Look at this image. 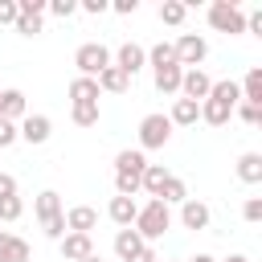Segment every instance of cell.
Here are the masks:
<instances>
[{
	"label": "cell",
	"mask_w": 262,
	"mask_h": 262,
	"mask_svg": "<svg viewBox=\"0 0 262 262\" xmlns=\"http://www.w3.org/2000/svg\"><path fill=\"white\" fill-rule=\"evenodd\" d=\"M242 217L254 225V221H262V196H250L246 205H242Z\"/></svg>",
	"instance_id": "cell-35"
},
{
	"label": "cell",
	"mask_w": 262,
	"mask_h": 262,
	"mask_svg": "<svg viewBox=\"0 0 262 262\" xmlns=\"http://www.w3.org/2000/svg\"><path fill=\"white\" fill-rule=\"evenodd\" d=\"M233 111H237V119H242V123H250V127H258V123H262V106H250V102H237Z\"/></svg>",
	"instance_id": "cell-34"
},
{
	"label": "cell",
	"mask_w": 262,
	"mask_h": 262,
	"mask_svg": "<svg viewBox=\"0 0 262 262\" xmlns=\"http://www.w3.org/2000/svg\"><path fill=\"white\" fill-rule=\"evenodd\" d=\"M160 201H164V205H184V201H188V184H184L180 176H168V184H164Z\"/></svg>",
	"instance_id": "cell-27"
},
{
	"label": "cell",
	"mask_w": 262,
	"mask_h": 262,
	"mask_svg": "<svg viewBox=\"0 0 262 262\" xmlns=\"http://www.w3.org/2000/svg\"><path fill=\"white\" fill-rule=\"evenodd\" d=\"M143 168H147V156H143L139 147H135V151L127 147V151H119V156H115V176L139 180V176H143Z\"/></svg>",
	"instance_id": "cell-10"
},
{
	"label": "cell",
	"mask_w": 262,
	"mask_h": 262,
	"mask_svg": "<svg viewBox=\"0 0 262 262\" xmlns=\"http://www.w3.org/2000/svg\"><path fill=\"white\" fill-rule=\"evenodd\" d=\"M45 12H53L57 20H66V16H74V12H78V0H49V4H45Z\"/></svg>",
	"instance_id": "cell-33"
},
{
	"label": "cell",
	"mask_w": 262,
	"mask_h": 262,
	"mask_svg": "<svg viewBox=\"0 0 262 262\" xmlns=\"http://www.w3.org/2000/svg\"><path fill=\"white\" fill-rule=\"evenodd\" d=\"M147 246L156 242V237H164L168 229H172V209L164 205V201H147V205H139V213H135V225H131Z\"/></svg>",
	"instance_id": "cell-1"
},
{
	"label": "cell",
	"mask_w": 262,
	"mask_h": 262,
	"mask_svg": "<svg viewBox=\"0 0 262 262\" xmlns=\"http://www.w3.org/2000/svg\"><path fill=\"white\" fill-rule=\"evenodd\" d=\"M143 246H147V242H143V237H139V233H135L131 225L115 233V254H119V262H131V258H135V254H139Z\"/></svg>",
	"instance_id": "cell-21"
},
{
	"label": "cell",
	"mask_w": 262,
	"mask_h": 262,
	"mask_svg": "<svg viewBox=\"0 0 262 262\" xmlns=\"http://www.w3.org/2000/svg\"><path fill=\"white\" fill-rule=\"evenodd\" d=\"M78 8H82V12H90V16H102V12L111 8V4H106V0H82Z\"/></svg>",
	"instance_id": "cell-38"
},
{
	"label": "cell",
	"mask_w": 262,
	"mask_h": 262,
	"mask_svg": "<svg viewBox=\"0 0 262 262\" xmlns=\"http://www.w3.org/2000/svg\"><path fill=\"white\" fill-rule=\"evenodd\" d=\"M20 37H37L41 33V16H25V12H16V25H12Z\"/></svg>",
	"instance_id": "cell-32"
},
{
	"label": "cell",
	"mask_w": 262,
	"mask_h": 262,
	"mask_svg": "<svg viewBox=\"0 0 262 262\" xmlns=\"http://www.w3.org/2000/svg\"><path fill=\"white\" fill-rule=\"evenodd\" d=\"M0 25H16V0H0Z\"/></svg>",
	"instance_id": "cell-37"
},
{
	"label": "cell",
	"mask_w": 262,
	"mask_h": 262,
	"mask_svg": "<svg viewBox=\"0 0 262 262\" xmlns=\"http://www.w3.org/2000/svg\"><path fill=\"white\" fill-rule=\"evenodd\" d=\"M98 98H102V90H98L94 78H74L70 82V106H90Z\"/></svg>",
	"instance_id": "cell-17"
},
{
	"label": "cell",
	"mask_w": 262,
	"mask_h": 262,
	"mask_svg": "<svg viewBox=\"0 0 262 262\" xmlns=\"http://www.w3.org/2000/svg\"><path fill=\"white\" fill-rule=\"evenodd\" d=\"M82 262H102V254H90V258H82Z\"/></svg>",
	"instance_id": "cell-44"
},
{
	"label": "cell",
	"mask_w": 262,
	"mask_h": 262,
	"mask_svg": "<svg viewBox=\"0 0 262 262\" xmlns=\"http://www.w3.org/2000/svg\"><path fill=\"white\" fill-rule=\"evenodd\" d=\"M168 176H172V172H168L164 164H147V168H143V176H139V188H143L151 201H160V192H164Z\"/></svg>",
	"instance_id": "cell-18"
},
{
	"label": "cell",
	"mask_w": 262,
	"mask_h": 262,
	"mask_svg": "<svg viewBox=\"0 0 262 262\" xmlns=\"http://www.w3.org/2000/svg\"><path fill=\"white\" fill-rule=\"evenodd\" d=\"M188 262H217V258H213V254H192Z\"/></svg>",
	"instance_id": "cell-42"
},
{
	"label": "cell",
	"mask_w": 262,
	"mask_h": 262,
	"mask_svg": "<svg viewBox=\"0 0 262 262\" xmlns=\"http://www.w3.org/2000/svg\"><path fill=\"white\" fill-rule=\"evenodd\" d=\"M172 49H176L180 70H201V61L209 57V41H205V37H196V33L176 37V41H172Z\"/></svg>",
	"instance_id": "cell-5"
},
{
	"label": "cell",
	"mask_w": 262,
	"mask_h": 262,
	"mask_svg": "<svg viewBox=\"0 0 262 262\" xmlns=\"http://www.w3.org/2000/svg\"><path fill=\"white\" fill-rule=\"evenodd\" d=\"M209 25H213L217 33L237 37V33H246V12H242L233 0H213V4H209Z\"/></svg>",
	"instance_id": "cell-2"
},
{
	"label": "cell",
	"mask_w": 262,
	"mask_h": 262,
	"mask_svg": "<svg viewBox=\"0 0 262 262\" xmlns=\"http://www.w3.org/2000/svg\"><path fill=\"white\" fill-rule=\"evenodd\" d=\"M184 16H188V4H180V0H164V4H160V20H164V25L176 29V25H184Z\"/></svg>",
	"instance_id": "cell-28"
},
{
	"label": "cell",
	"mask_w": 262,
	"mask_h": 262,
	"mask_svg": "<svg viewBox=\"0 0 262 262\" xmlns=\"http://www.w3.org/2000/svg\"><path fill=\"white\" fill-rule=\"evenodd\" d=\"M70 119H74L78 127H98V102H90V106H70Z\"/></svg>",
	"instance_id": "cell-30"
},
{
	"label": "cell",
	"mask_w": 262,
	"mask_h": 262,
	"mask_svg": "<svg viewBox=\"0 0 262 262\" xmlns=\"http://www.w3.org/2000/svg\"><path fill=\"white\" fill-rule=\"evenodd\" d=\"M16 135H20L25 143H45V139L53 135V123H49V115H25V119L16 123Z\"/></svg>",
	"instance_id": "cell-8"
},
{
	"label": "cell",
	"mask_w": 262,
	"mask_h": 262,
	"mask_svg": "<svg viewBox=\"0 0 262 262\" xmlns=\"http://www.w3.org/2000/svg\"><path fill=\"white\" fill-rule=\"evenodd\" d=\"M29 115V102H25V90H16V86H8V90H0V119H8V123H20Z\"/></svg>",
	"instance_id": "cell-9"
},
{
	"label": "cell",
	"mask_w": 262,
	"mask_h": 262,
	"mask_svg": "<svg viewBox=\"0 0 262 262\" xmlns=\"http://www.w3.org/2000/svg\"><path fill=\"white\" fill-rule=\"evenodd\" d=\"M135 213H139V205H135V196H111V205H106V217L119 225V229H127V225H135Z\"/></svg>",
	"instance_id": "cell-14"
},
{
	"label": "cell",
	"mask_w": 262,
	"mask_h": 262,
	"mask_svg": "<svg viewBox=\"0 0 262 262\" xmlns=\"http://www.w3.org/2000/svg\"><path fill=\"white\" fill-rule=\"evenodd\" d=\"M225 262H250V258H246V254H229Z\"/></svg>",
	"instance_id": "cell-43"
},
{
	"label": "cell",
	"mask_w": 262,
	"mask_h": 262,
	"mask_svg": "<svg viewBox=\"0 0 262 262\" xmlns=\"http://www.w3.org/2000/svg\"><path fill=\"white\" fill-rule=\"evenodd\" d=\"M237 90H242V102H250V106H262V70L254 66V70L242 78V86H237Z\"/></svg>",
	"instance_id": "cell-25"
},
{
	"label": "cell",
	"mask_w": 262,
	"mask_h": 262,
	"mask_svg": "<svg viewBox=\"0 0 262 262\" xmlns=\"http://www.w3.org/2000/svg\"><path fill=\"white\" fill-rule=\"evenodd\" d=\"M98 225V213L90 209V205H74V209H66V233H90Z\"/></svg>",
	"instance_id": "cell-16"
},
{
	"label": "cell",
	"mask_w": 262,
	"mask_h": 262,
	"mask_svg": "<svg viewBox=\"0 0 262 262\" xmlns=\"http://www.w3.org/2000/svg\"><path fill=\"white\" fill-rule=\"evenodd\" d=\"M164 61H176L172 41H160V45H151V49H147V66H164ZM176 66H180V61H176Z\"/></svg>",
	"instance_id": "cell-29"
},
{
	"label": "cell",
	"mask_w": 262,
	"mask_h": 262,
	"mask_svg": "<svg viewBox=\"0 0 262 262\" xmlns=\"http://www.w3.org/2000/svg\"><path fill=\"white\" fill-rule=\"evenodd\" d=\"M209 217H213V213H209L205 201H192V196H188V201L180 205V225H184V229H209Z\"/></svg>",
	"instance_id": "cell-15"
},
{
	"label": "cell",
	"mask_w": 262,
	"mask_h": 262,
	"mask_svg": "<svg viewBox=\"0 0 262 262\" xmlns=\"http://www.w3.org/2000/svg\"><path fill=\"white\" fill-rule=\"evenodd\" d=\"M25 213V201L20 196H0V221H16Z\"/></svg>",
	"instance_id": "cell-31"
},
{
	"label": "cell",
	"mask_w": 262,
	"mask_h": 262,
	"mask_svg": "<svg viewBox=\"0 0 262 262\" xmlns=\"http://www.w3.org/2000/svg\"><path fill=\"white\" fill-rule=\"evenodd\" d=\"M151 74H156V90H160V94H180V78H184V70H180L176 61L151 66Z\"/></svg>",
	"instance_id": "cell-13"
},
{
	"label": "cell",
	"mask_w": 262,
	"mask_h": 262,
	"mask_svg": "<svg viewBox=\"0 0 262 262\" xmlns=\"http://www.w3.org/2000/svg\"><path fill=\"white\" fill-rule=\"evenodd\" d=\"M74 66H78V78H98V74L111 66V49H106L102 41H86V45H78Z\"/></svg>",
	"instance_id": "cell-3"
},
{
	"label": "cell",
	"mask_w": 262,
	"mask_h": 262,
	"mask_svg": "<svg viewBox=\"0 0 262 262\" xmlns=\"http://www.w3.org/2000/svg\"><path fill=\"white\" fill-rule=\"evenodd\" d=\"M16 139H20V135H16V123H8V119H0V151H4V147H12Z\"/></svg>",
	"instance_id": "cell-36"
},
{
	"label": "cell",
	"mask_w": 262,
	"mask_h": 262,
	"mask_svg": "<svg viewBox=\"0 0 262 262\" xmlns=\"http://www.w3.org/2000/svg\"><path fill=\"white\" fill-rule=\"evenodd\" d=\"M111 66H115V70H123L127 78H135V74L147 66V49H143V45H135V41H123V45L111 53Z\"/></svg>",
	"instance_id": "cell-6"
},
{
	"label": "cell",
	"mask_w": 262,
	"mask_h": 262,
	"mask_svg": "<svg viewBox=\"0 0 262 262\" xmlns=\"http://www.w3.org/2000/svg\"><path fill=\"white\" fill-rule=\"evenodd\" d=\"M168 139H172V123H168V115L151 111V115L139 119V151H156V147H164Z\"/></svg>",
	"instance_id": "cell-4"
},
{
	"label": "cell",
	"mask_w": 262,
	"mask_h": 262,
	"mask_svg": "<svg viewBox=\"0 0 262 262\" xmlns=\"http://www.w3.org/2000/svg\"><path fill=\"white\" fill-rule=\"evenodd\" d=\"M57 246H61V258H66V262H82V258H90V254H94L90 233H66Z\"/></svg>",
	"instance_id": "cell-11"
},
{
	"label": "cell",
	"mask_w": 262,
	"mask_h": 262,
	"mask_svg": "<svg viewBox=\"0 0 262 262\" xmlns=\"http://www.w3.org/2000/svg\"><path fill=\"white\" fill-rule=\"evenodd\" d=\"M131 262H160V258H156V250H151V246H143V250H139Z\"/></svg>",
	"instance_id": "cell-41"
},
{
	"label": "cell",
	"mask_w": 262,
	"mask_h": 262,
	"mask_svg": "<svg viewBox=\"0 0 262 262\" xmlns=\"http://www.w3.org/2000/svg\"><path fill=\"white\" fill-rule=\"evenodd\" d=\"M111 8H115V12H119V16H131V12H135V8H139V0H115V4H111Z\"/></svg>",
	"instance_id": "cell-40"
},
{
	"label": "cell",
	"mask_w": 262,
	"mask_h": 262,
	"mask_svg": "<svg viewBox=\"0 0 262 262\" xmlns=\"http://www.w3.org/2000/svg\"><path fill=\"white\" fill-rule=\"evenodd\" d=\"M196 119H201V102H192V98H176L172 111H168V123L172 127H192Z\"/></svg>",
	"instance_id": "cell-19"
},
{
	"label": "cell",
	"mask_w": 262,
	"mask_h": 262,
	"mask_svg": "<svg viewBox=\"0 0 262 262\" xmlns=\"http://www.w3.org/2000/svg\"><path fill=\"white\" fill-rule=\"evenodd\" d=\"M94 82H98V90H106V94H123V90L131 86V78H127L123 70H115V66H106V70H102Z\"/></svg>",
	"instance_id": "cell-24"
},
{
	"label": "cell",
	"mask_w": 262,
	"mask_h": 262,
	"mask_svg": "<svg viewBox=\"0 0 262 262\" xmlns=\"http://www.w3.org/2000/svg\"><path fill=\"white\" fill-rule=\"evenodd\" d=\"M0 196H16V176L0 172Z\"/></svg>",
	"instance_id": "cell-39"
},
{
	"label": "cell",
	"mask_w": 262,
	"mask_h": 262,
	"mask_svg": "<svg viewBox=\"0 0 262 262\" xmlns=\"http://www.w3.org/2000/svg\"><path fill=\"white\" fill-rule=\"evenodd\" d=\"M29 258H33L29 242L16 237V233H8V229H0V262H29Z\"/></svg>",
	"instance_id": "cell-12"
},
{
	"label": "cell",
	"mask_w": 262,
	"mask_h": 262,
	"mask_svg": "<svg viewBox=\"0 0 262 262\" xmlns=\"http://www.w3.org/2000/svg\"><path fill=\"white\" fill-rule=\"evenodd\" d=\"M209 98H217V102H225V106H237L242 102V90H237V82H213V90H209Z\"/></svg>",
	"instance_id": "cell-26"
},
{
	"label": "cell",
	"mask_w": 262,
	"mask_h": 262,
	"mask_svg": "<svg viewBox=\"0 0 262 262\" xmlns=\"http://www.w3.org/2000/svg\"><path fill=\"white\" fill-rule=\"evenodd\" d=\"M237 180L262 184V156H258V151H242V156H237Z\"/></svg>",
	"instance_id": "cell-22"
},
{
	"label": "cell",
	"mask_w": 262,
	"mask_h": 262,
	"mask_svg": "<svg viewBox=\"0 0 262 262\" xmlns=\"http://www.w3.org/2000/svg\"><path fill=\"white\" fill-rule=\"evenodd\" d=\"M209 90H213V78H209L205 70H184V78H180V98L205 102V98H209Z\"/></svg>",
	"instance_id": "cell-7"
},
{
	"label": "cell",
	"mask_w": 262,
	"mask_h": 262,
	"mask_svg": "<svg viewBox=\"0 0 262 262\" xmlns=\"http://www.w3.org/2000/svg\"><path fill=\"white\" fill-rule=\"evenodd\" d=\"M201 119H205L209 127H225V123L233 119V106H225V102H217V98H205V102H201Z\"/></svg>",
	"instance_id": "cell-23"
},
{
	"label": "cell",
	"mask_w": 262,
	"mask_h": 262,
	"mask_svg": "<svg viewBox=\"0 0 262 262\" xmlns=\"http://www.w3.org/2000/svg\"><path fill=\"white\" fill-rule=\"evenodd\" d=\"M33 213H37V221L45 225V221H53V217H61L66 209H61V196H57L53 188H45V192H37V201H33Z\"/></svg>",
	"instance_id": "cell-20"
}]
</instances>
